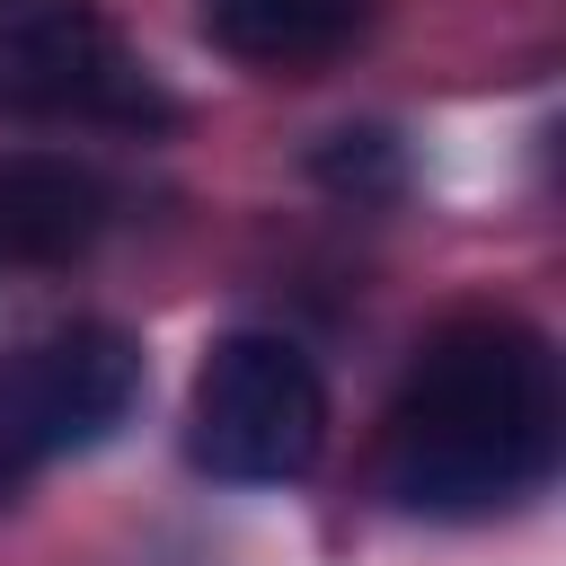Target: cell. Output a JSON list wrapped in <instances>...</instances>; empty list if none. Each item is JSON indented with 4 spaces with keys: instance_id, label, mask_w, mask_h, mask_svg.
<instances>
[{
    "instance_id": "6da1fadb",
    "label": "cell",
    "mask_w": 566,
    "mask_h": 566,
    "mask_svg": "<svg viewBox=\"0 0 566 566\" xmlns=\"http://www.w3.org/2000/svg\"><path fill=\"white\" fill-rule=\"evenodd\" d=\"M557 354L513 310L442 318L389 416H380V495L416 522H486L531 504L557 478Z\"/></svg>"
},
{
    "instance_id": "7a4b0ae2",
    "label": "cell",
    "mask_w": 566,
    "mask_h": 566,
    "mask_svg": "<svg viewBox=\"0 0 566 566\" xmlns=\"http://www.w3.org/2000/svg\"><path fill=\"white\" fill-rule=\"evenodd\" d=\"M327 451V380L292 336L230 327L195 363L186 460L221 486H292Z\"/></svg>"
},
{
    "instance_id": "3957f363",
    "label": "cell",
    "mask_w": 566,
    "mask_h": 566,
    "mask_svg": "<svg viewBox=\"0 0 566 566\" xmlns=\"http://www.w3.org/2000/svg\"><path fill=\"white\" fill-rule=\"evenodd\" d=\"M150 398V363L106 318H53L0 345V486L106 451Z\"/></svg>"
},
{
    "instance_id": "277c9868",
    "label": "cell",
    "mask_w": 566,
    "mask_h": 566,
    "mask_svg": "<svg viewBox=\"0 0 566 566\" xmlns=\"http://www.w3.org/2000/svg\"><path fill=\"white\" fill-rule=\"evenodd\" d=\"M0 124H177L150 62L124 44L106 0H0Z\"/></svg>"
},
{
    "instance_id": "5b68a950",
    "label": "cell",
    "mask_w": 566,
    "mask_h": 566,
    "mask_svg": "<svg viewBox=\"0 0 566 566\" xmlns=\"http://www.w3.org/2000/svg\"><path fill=\"white\" fill-rule=\"evenodd\" d=\"M106 203L115 195L80 159L18 150V159H0V256L9 265H62L106 230Z\"/></svg>"
},
{
    "instance_id": "8992f818",
    "label": "cell",
    "mask_w": 566,
    "mask_h": 566,
    "mask_svg": "<svg viewBox=\"0 0 566 566\" xmlns=\"http://www.w3.org/2000/svg\"><path fill=\"white\" fill-rule=\"evenodd\" d=\"M195 27L248 71H310L371 27V0H203Z\"/></svg>"
},
{
    "instance_id": "52a82bcc",
    "label": "cell",
    "mask_w": 566,
    "mask_h": 566,
    "mask_svg": "<svg viewBox=\"0 0 566 566\" xmlns=\"http://www.w3.org/2000/svg\"><path fill=\"white\" fill-rule=\"evenodd\" d=\"M310 177H318L327 195L389 203V195L407 186V142H398V133H380V124H345V133H327V142L310 150Z\"/></svg>"
}]
</instances>
